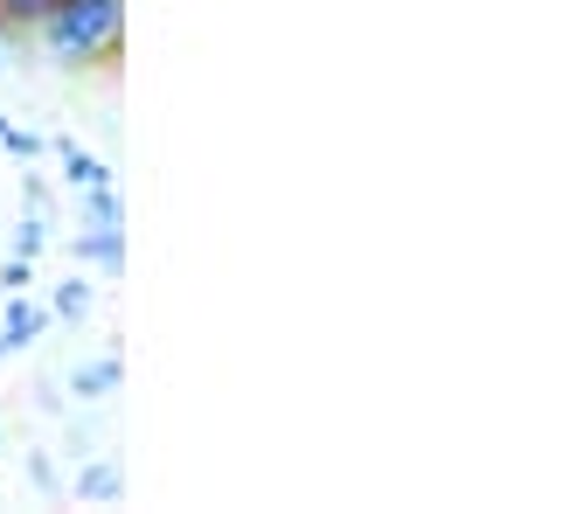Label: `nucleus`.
I'll use <instances>...</instances> for the list:
<instances>
[{"label":"nucleus","instance_id":"f257e3e1","mask_svg":"<svg viewBox=\"0 0 562 514\" xmlns=\"http://www.w3.org/2000/svg\"><path fill=\"white\" fill-rule=\"evenodd\" d=\"M119 0H56L49 21H42V35H49L56 56L70 63H104L119 49Z\"/></svg>","mask_w":562,"mask_h":514},{"label":"nucleus","instance_id":"f03ea898","mask_svg":"<svg viewBox=\"0 0 562 514\" xmlns=\"http://www.w3.org/2000/svg\"><path fill=\"white\" fill-rule=\"evenodd\" d=\"M49 8H56V0H0V21H14V29H42Z\"/></svg>","mask_w":562,"mask_h":514}]
</instances>
